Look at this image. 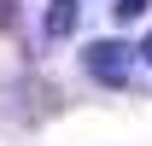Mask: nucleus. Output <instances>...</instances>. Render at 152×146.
Returning <instances> with one entry per match:
<instances>
[{
    "instance_id": "obj_1",
    "label": "nucleus",
    "mask_w": 152,
    "mask_h": 146,
    "mask_svg": "<svg viewBox=\"0 0 152 146\" xmlns=\"http://www.w3.org/2000/svg\"><path fill=\"white\" fill-rule=\"evenodd\" d=\"M134 58H140V47H129V41H88L82 47V70L94 76L99 88H129Z\"/></svg>"
},
{
    "instance_id": "obj_2",
    "label": "nucleus",
    "mask_w": 152,
    "mask_h": 146,
    "mask_svg": "<svg viewBox=\"0 0 152 146\" xmlns=\"http://www.w3.org/2000/svg\"><path fill=\"white\" fill-rule=\"evenodd\" d=\"M76 18H82V6H76V0H47V18H41L47 41H64V35L76 29Z\"/></svg>"
},
{
    "instance_id": "obj_3",
    "label": "nucleus",
    "mask_w": 152,
    "mask_h": 146,
    "mask_svg": "<svg viewBox=\"0 0 152 146\" xmlns=\"http://www.w3.org/2000/svg\"><path fill=\"white\" fill-rule=\"evenodd\" d=\"M146 6H152V0H117V6H111V18H117V23H134Z\"/></svg>"
},
{
    "instance_id": "obj_4",
    "label": "nucleus",
    "mask_w": 152,
    "mask_h": 146,
    "mask_svg": "<svg viewBox=\"0 0 152 146\" xmlns=\"http://www.w3.org/2000/svg\"><path fill=\"white\" fill-rule=\"evenodd\" d=\"M140 58H146V64H152V35H146V41H140Z\"/></svg>"
}]
</instances>
